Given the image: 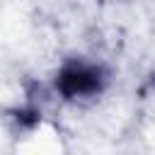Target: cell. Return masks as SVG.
<instances>
[{"label": "cell", "mask_w": 155, "mask_h": 155, "mask_svg": "<svg viewBox=\"0 0 155 155\" xmlns=\"http://www.w3.org/2000/svg\"><path fill=\"white\" fill-rule=\"evenodd\" d=\"M104 73L99 65L85 63V61H73L61 68L56 78V87L63 97L68 99H80V97H92L104 87Z\"/></svg>", "instance_id": "6da1fadb"}]
</instances>
